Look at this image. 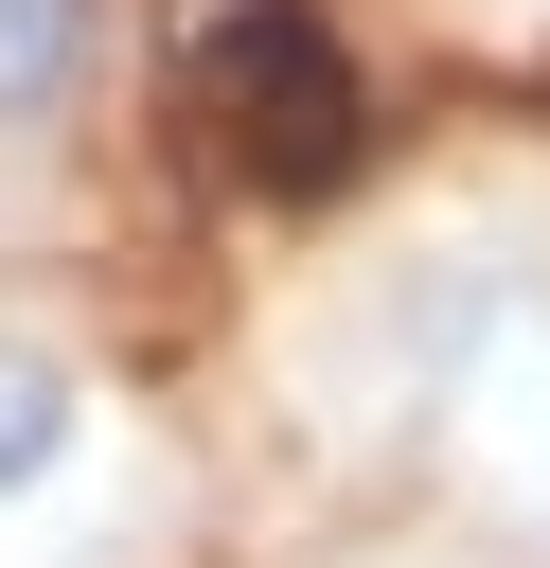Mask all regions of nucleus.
I'll return each mask as SVG.
<instances>
[{
    "label": "nucleus",
    "instance_id": "obj_2",
    "mask_svg": "<svg viewBox=\"0 0 550 568\" xmlns=\"http://www.w3.org/2000/svg\"><path fill=\"white\" fill-rule=\"evenodd\" d=\"M106 89H124V0H0V213L89 160Z\"/></svg>",
    "mask_w": 550,
    "mask_h": 568
},
{
    "label": "nucleus",
    "instance_id": "obj_6",
    "mask_svg": "<svg viewBox=\"0 0 550 568\" xmlns=\"http://www.w3.org/2000/svg\"><path fill=\"white\" fill-rule=\"evenodd\" d=\"M532 18H550V0H532Z\"/></svg>",
    "mask_w": 550,
    "mask_h": 568
},
{
    "label": "nucleus",
    "instance_id": "obj_3",
    "mask_svg": "<svg viewBox=\"0 0 550 568\" xmlns=\"http://www.w3.org/2000/svg\"><path fill=\"white\" fill-rule=\"evenodd\" d=\"M213 106H231V160L248 178H337L355 160V89H337V53H319L302 0H266V18L213 36Z\"/></svg>",
    "mask_w": 550,
    "mask_h": 568
},
{
    "label": "nucleus",
    "instance_id": "obj_1",
    "mask_svg": "<svg viewBox=\"0 0 550 568\" xmlns=\"http://www.w3.org/2000/svg\"><path fill=\"white\" fill-rule=\"evenodd\" d=\"M532 355H550V195H444L319 284L302 390L355 444H461Z\"/></svg>",
    "mask_w": 550,
    "mask_h": 568
},
{
    "label": "nucleus",
    "instance_id": "obj_4",
    "mask_svg": "<svg viewBox=\"0 0 550 568\" xmlns=\"http://www.w3.org/2000/svg\"><path fill=\"white\" fill-rule=\"evenodd\" d=\"M89 444H106V373H89V337L35 320V302H0V532H35V515L89 479Z\"/></svg>",
    "mask_w": 550,
    "mask_h": 568
},
{
    "label": "nucleus",
    "instance_id": "obj_5",
    "mask_svg": "<svg viewBox=\"0 0 550 568\" xmlns=\"http://www.w3.org/2000/svg\"><path fill=\"white\" fill-rule=\"evenodd\" d=\"M461 497H479V532H497L515 568H550V355L461 426Z\"/></svg>",
    "mask_w": 550,
    "mask_h": 568
}]
</instances>
